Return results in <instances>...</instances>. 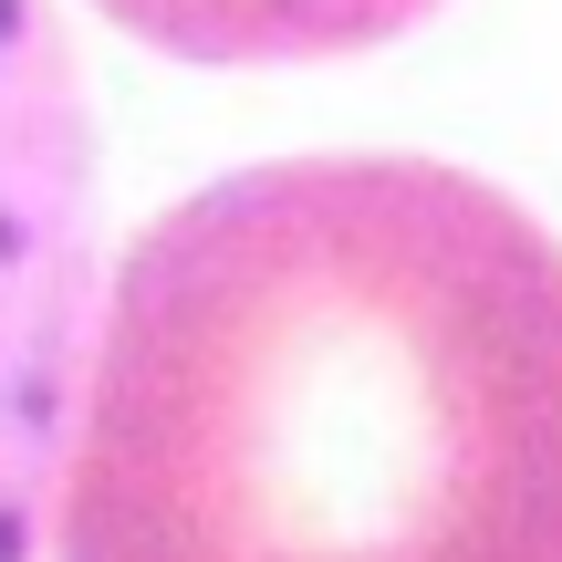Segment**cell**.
I'll return each mask as SVG.
<instances>
[{
  "label": "cell",
  "instance_id": "obj_3",
  "mask_svg": "<svg viewBox=\"0 0 562 562\" xmlns=\"http://www.w3.org/2000/svg\"><path fill=\"white\" fill-rule=\"evenodd\" d=\"M104 11L178 63H334L417 32L438 0H104Z\"/></svg>",
  "mask_w": 562,
  "mask_h": 562
},
{
  "label": "cell",
  "instance_id": "obj_1",
  "mask_svg": "<svg viewBox=\"0 0 562 562\" xmlns=\"http://www.w3.org/2000/svg\"><path fill=\"white\" fill-rule=\"evenodd\" d=\"M53 562H562V240L438 157H271L125 240Z\"/></svg>",
  "mask_w": 562,
  "mask_h": 562
},
{
  "label": "cell",
  "instance_id": "obj_2",
  "mask_svg": "<svg viewBox=\"0 0 562 562\" xmlns=\"http://www.w3.org/2000/svg\"><path fill=\"white\" fill-rule=\"evenodd\" d=\"M94 125L53 0H0V562L53 542V469L94 323Z\"/></svg>",
  "mask_w": 562,
  "mask_h": 562
}]
</instances>
